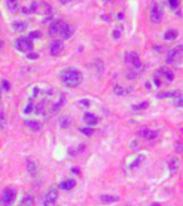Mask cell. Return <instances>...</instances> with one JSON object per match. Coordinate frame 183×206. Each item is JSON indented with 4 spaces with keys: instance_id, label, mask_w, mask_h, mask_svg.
Listing matches in <instances>:
<instances>
[{
    "instance_id": "14",
    "label": "cell",
    "mask_w": 183,
    "mask_h": 206,
    "mask_svg": "<svg viewBox=\"0 0 183 206\" xmlns=\"http://www.w3.org/2000/svg\"><path fill=\"white\" fill-rule=\"evenodd\" d=\"M168 167H169V171L171 174H176L179 168V158L178 157H172L169 161H168Z\"/></svg>"
},
{
    "instance_id": "3",
    "label": "cell",
    "mask_w": 183,
    "mask_h": 206,
    "mask_svg": "<svg viewBox=\"0 0 183 206\" xmlns=\"http://www.w3.org/2000/svg\"><path fill=\"white\" fill-rule=\"evenodd\" d=\"M163 14H164V10H163V5L161 3H153L151 8H149V18L156 24L162 21Z\"/></svg>"
},
{
    "instance_id": "35",
    "label": "cell",
    "mask_w": 183,
    "mask_h": 206,
    "mask_svg": "<svg viewBox=\"0 0 183 206\" xmlns=\"http://www.w3.org/2000/svg\"><path fill=\"white\" fill-rule=\"evenodd\" d=\"M1 84H3V88H4V91H10V83H9L6 79H4V81L1 82Z\"/></svg>"
},
{
    "instance_id": "43",
    "label": "cell",
    "mask_w": 183,
    "mask_h": 206,
    "mask_svg": "<svg viewBox=\"0 0 183 206\" xmlns=\"http://www.w3.org/2000/svg\"><path fill=\"white\" fill-rule=\"evenodd\" d=\"M0 48H1V41H0Z\"/></svg>"
},
{
    "instance_id": "19",
    "label": "cell",
    "mask_w": 183,
    "mask_h": 206,
    "mask_svg": "<svg viewBox=\"0 0 183 206\" xmlns=\"http://www.w3.org/2000/svg\"><path fill=\"white\" fill-rule=\"evenodd\" d=\"M172 99H173V104H174L176 107H182L183 106V97H182L181 91H176L174 94H173V97H172Z\"/></svg>"
},
{
    "instance_id": "28",
    "label": "cell",
    "mask_w": 183,
    "mask_h": 206,
    "mask_svg": "<svg viewBox=\"0 0 183 206\" xmlns=\"http://www.w3.org/2000/svg\"><path fill=\"white\" fill-rule=\"evenodd\" d=\"M139 77V72L138 71H134V69H129L128 72H127V78L129 79V81H133V79L138 78Z\"/></svg>"
},
{
    "instance_id": "42",
    "label": "cell",
    "mask_w": 183,
    "mask_h": 206,
    "mask_svg": "<svg viewBox=\"0 0 183 206\" xmlns=\"http://www.w3.org/2000/svg\"><path fill=\"white\" fill-rule=\"evenodd\" d=\"M0 99H1V89H0Z\"/></svg>"
},
{
    "instance_id": "25",
    "label": "cell",
    "mask_w": 183,
    "mask_h": 206,
    "mask_svg": "<svg viewBox=\"0 0 183 206\" xmlns=\"http://www.w3.org/2000/svg\"><path fill=\"white\" fill-rule=\"evenodd\" d=\"M59 124L62 128H68L70 124H72V118L69 116H63L62 118L59 119Z\"/></svg>"
},
{
    "instance_id": "12",
    "label": "cell",
    "mask_w": 183,
    "mask_h": 206,
    "mask_svg": "<svg viewBox=\"0 0 183 206\" xmlns=\"http://www.w3.org/2000/svg\"><path fill=\"white\" fill-rule=\"evenodd\" d=\"M24 124H25V127H28V128L31 129V131H34V132H36V131H40L41 127H43L41 122H39V121H35V119H25L24 121Z\"/></svg>"
},
{
    "instance_id": "33",
    "label": "cell",
    "mask_w": 183,
    "mask_h": 206,
    "mask_svg": "<svg viewBox=\"0 0 183 206\" xmlns=\"http://www.w3.org/2000/svg\"><path fill=\"white\" fill-rule=\"evenodd\" d=\"M33 111H34V104H31V103H28V106L25 107V109H24V113H25V114H29V113H31Z\"/></svg>"
},
{
    "instance_id": "26",
    "label": "cell",
    "mask_w": 183,
    "mask_h": 206,
    "mask_svg": "<svg viewBox=\"0 0 183 206\" xmlns=\"http://www.w3.org/2000/svg\"><path fill=\"white\" fill-rule=\"evenodd\" d=\"M177 36H178V31L174 29H169L164 33V39L166 40H173V39H176Z\"/></svg>"
},
{
    "instance_id": "23",
    "label": "cell",
    "mask_w": 183,
    "mask_h": 206,
    "mask_svg": "<svg viewBox=\"0 0 183 206\" xmlns=\"http://www.w3.org/2000/svg\"><path fill=\"white\" fill-rule=\"evenodd\" d=\"M28 165H26V168H28V172L31 175V176H35L36 175V171H38V166H36V163L31 160H28Z\"/></svg>"
},
{
    "instance_id": "16",
    "label": "cell",
    "mask_w": 183,
    "mask_h": 206,
    "mask_svg": "<svg viewBox=\"0 0 183 206\" xmlns=\"http://www.w3.org/2000/svg\"><path fill=\"white\" fill-rule=\"evenodd\" d=\"M64 103H65V97H64V94H62V96L59 97V99H58L57 102L53 103V104L50 106L49 112H53V113H54V112H58V111H59V109L63 107Z\"/></svg>"
},
{
    "instance_id": "4",
    "label": "cell",
    "mask_w": 183,
    "mask_h": 206,
    "mask_svg": "<svg viewBox=\"0 0 183 206\" xmlns=\"http://www.w3.org/2000/svg\"><path fill=\"white\" fill-rule=\"evenodd\" d=\"M124 60L127 64L130 65V69L139 71V69L142 68V63H140L139 55H138V53H135V51H129V53H127L124 57Z\"/></svg>"
},
{
    "instance_id": "40",
    "label": "cell",
    "mask_w": 183,
    "mask_h": 206,
    "mask_svg": "<svg viewBox=\"0 0 183 206\" xmlns=\"http://www.w3.org/2000/svg\"><path fill=\"white\" fill-rule=\"evenodd\" d=\"M59 1L62 3V4H67V3H69V1H70V0H59Z\"/></svg>"
},
{
    "instance_id": "31",
    "label": "cell",
    "mask_w": 183,
    "mask_h": 206,
    "mask_svg": "<svg viewBox=\"0 0 183 206\" xmlns=\"http://www.w3.org/2000/svg\"><path fill=\"white\" fill-rule=\"evenodd\" d=\"M5 123H6L5 114H4V112H0V129H3L5 127Z\"/></svg>"
},
{
    "instance_id": "36",
    "label": "cell",
    "mask_w": 183,
    "mask_h": 206,
    "mask_svg": "<svg viewBox=\"0 0 183 206\" xmlns=\"http://www.w3.org/2000/svg\"><path fill=\"white\" fill-rule=\"evenodd\" d=\"M112 36L115 39V40H118L119 38H120V31L118 30V29H115V30H113V33H112Z\"/></svg>"
},
{
    "instance_id": "44",
    "label": "cell",
    "mask_w": 183,
    "mask_h": 206,
    "mask_svg": "<svg viewBox=\"0 0 183 206\" xmlns=\"http://www.w3.org/2000/svg\"><path fill=\"white\" fill-rule=\"evenodd\" d=\"M105 1H112V0H105Z\"/></svg>"
},
{
    "instance_id": "18",
    "label": "cell",
    "mask_w": 183,
    "mask_h": 206,
    "mask_svg": "<svg viewBox=\"0 0 183 206\" xmlns=\"http://www.w3.org/2000/svg\"><path fill=\"white\" fill-rule=\"evenodd\" d=\"M75 186V181L74 180H65V181H62L59 184V189L60 190H64V191H68L70 189Z\"/></svg>"
},
{
    "instance_id": "32",
    "label": "cell",
    "mask_w": 183,
    "mask_h": 206,
    "mask_svg": "<svg viewBox=\"0 0 183 206\" xmlns=\"http://www.w3.org/2000/svg\"><path fill=\"white\" fill-rule=\"evenodd\" d=\"M148 107V102H143V103H139V106H133L132 109H143V108H147Z\"/></svg>"
},
{
    "instance_id": "29",
    "label": "cell",
    "mask_w": 183,
    "mask_h": 206,
    "mask_svg": "<svg viewBox=\"0 0 183 206\" xmlns=\"http://www.w3.org/2000/svg\"><path fill=\"white\" fill-rule=\"evenodd\" d=\"M167 1L169 4L172 10H177V9L179 8V0H167Z\"/></svg>"
},
{
    "instance_id": "2",
    "label": "cell",
    "mask_w": 183,
    "mask_h": 206,
    "mask_svg": "<svg viewBox=\"0 0 183 206\" xmlns=\"http://www.w3.org/2000/svg\"><path fill=\"white\" fill-rule=\"evenodd\" d=\"M182 57H183V46L177 45L176 48L171 49L166 55V62L167 64L171 65H179L182 63Z\"/></svg>"
},
{
    "instance_id": "22",
    "label": "cell",
    "mask_w": 183,
    "mask_h": 206,
    "mask_svg": "<svg viewBox=\"0 0 183 206\" xmlns=\"http://www.w3.org/2000/svg\"><path fill=\"white\" fill-rule=\"evenodd\" d=\"M6 8L10 13H15L19 9V0H6Z\"/></svg>"
},
{
    "instance_id": "13",
    "label": "cell",
    "mask_w": 183,
    "mask_h": 206,
    "mask_svg": "<svg viewBox=\"0 0 183 206\" xmlns=\"http://www.w3.org/2000/svg\"><path fill=\"white\" fill-rule=\"evenodd\" d=\"M73 34H74V26L68 24V23H65L63 29H62V33H60V36H62L63 39H69Z\"/></svg>"
},
{
    "instance_id": "20",
    "label": "cell",
    "mask_w": 183,
    "mask_h": 206,
    "mask_svg": "<svg viewBox=\"0 0 183 206\" xmlns=\"http://www.w3.org/2000/svg\"><path fill=\"white\" fill-rule=\"evenodd\" d=\"M26 28H28L26 21H19V20H16V21L11 23V29H13V30L23 31V30H25Z\"/></svg>"
},
{
    "instance_id": "17",
    "label": "cell",
    "mask_w": 183,
    "mask_h": 206,
    "mask_svg": "<svg viewBox=\"0 0 183 206\" xmlns=\"http://www.w3.org/2000/svg\"><path fill=\"white\" fill-rule=\"evenodd\" d=\"M100 201L104 204H112V202H118L119 197L117 195H102Z\"/></svg>"
},
{
    "instance_id": "27",
    "label": "cell",
    "mask_w": 183,
    "mask_h": 206,
    "mask_svg": "<svg viewBox=\"0 0 183 206\" xmlns=\"http://www.w3.org/2000/svg\"><path fill=\"white\" fill-rule=\"evenodd\" d=\"M36 10H38V3L34 1V3L30 4L29 8H23L20 11H21L23 14H29V13H35Z\"/></svg>"
},
{
    "instance_id": "37",
    "label": "cell",
    "mask_w": 183,
    "mask_h": 206,
    "mask_svg": "<svg viewBox=\"0 0 183 206\" xmlns=\"http://www.w3.org/2000/svg\"><path fill=\"white\" fill-rule=\"evenodd\" d=\"M28 58H29V59H33V60H35V59H38V58H39V54H36V53H29V54H28Z\"/></svg>"
},
{
    "instance_id": "8",
    "label": "cell",
    "mask_w": 183,
    "mask_h": 206,
    "mask_svg": "<svg viewBox=\"0 0 183 206\" xmlns=\"http://www.w3.org/2000/svg\"><path fill=\"white\" fill-rule=\"evenodd\" d=\"M157 78H159L163 83V79L166 82H172L173 79H174V73H173V71H171V69H167V68H159L158 71L156 72V74H154Z\"/></svg>"
},
{
    "instance_id": "24",
    "label": "cell",
    "mask_w": 183,
    "mask_h": 206,
    "mask_svg": "<svg viewBox=\"0 0 183 206\" xmlns=\"http://www.w3.org/2000/svg\"><path fill=\"white\" fill-rule=\"evenodd\" d=\"M33 205H34V199H33V196H30V195H26L19 202V206H33Z\"/></svg>"
},
{
    "instance_id": "15",
    "label": "cell",
    "mask_w": 183,
    "mask_h": 206,
    "mask_svg": "<svg viewBox=\"0 0 183 206\" xmlns=\"http://www.w3.org/2000/svg\"><path fill=\"white\" fill-rule=\"evenodd\" d=\"M84 121H85V123L89 126V127H92V126L98 123V117L95 114H93V113L85 112V113H84Z\"/></svg>"
},
{
    "instance_id": "5",
    "label": "cell",
    "mask_w": 183,
    "mask_h": 206,
    "mask_svg": "<svg viewBox=\"0 0 183 206\" xmlns=\"http://www.w3.org/2000/svg\"><path fill=\"white\" fill-rule=\"evenodd\" d=\"M15 48L21 53H28L33 49V41L28 36H20L15 40Z\"/></svg>"
},
{
    "instance_id": "41",
    "label": "cell",
    "mask_w": 183,
    "mask_h": 206,
    "mask_svg": "<svg viewBox=\"0 0 183 206\" xmlns=\"http://www.w3.org/2000/svg\"><path fill=\"white\" fill-rule=\"evenodd\" d=\"M118 19H119V20L123 19V14H122V13H119V14H118Z\"/></svg>"
},
{
    "instance_id": "1",
    "label": "cell",
    "mask_w": 183,
    "mask_h": 206,
    "mask_svg": "<svg viewBox=\"0 0 183 206\" xmlns=\"http://www.w3.org/2000/svg\"><path fill=\"white\" fill-rule=\"evenodd\" d=\"M60 81L65 87L75 88L80 86V83L83 82V74L77 68H65L60 73Z\"/></svg>"
},
{
    "instance_id": "10",
    "label": "cell",
    "mask_w": 183,
    "mask_h": 206,
    "mask_svg": "<svg viewBox=\"0 0 183 206\" xmlns=\"http://www.w3.org/2000/svg\"><path fill=\"white\" fill-rule=\"evenodd\" d=\"M63 41L62 40H54L51 41L50 45H49V53L50 55H53V57H55V55H59L60 51L63 50Z\"/></svg>"
},
{
    "instance_id": "7",
    "label": "cell",
    "mask_w": 183,
    "mask_h": 206,
    "mask_svg": "<svg viewBox=\"0 0 183 206\" xmlns=\"http://www.w3.org/2000/svg\"><path fill=\"white\" fill-rule=\"evenodd\" d=\"M16 190L14 187H5L3 191V202L5 206H11L15 200Z\"/></svg>"
},
{
    "instance_id": "11",
    "label": "cell",
    "mask_w": 183,
    "mask_h": 206,
    "mask_svg": "<svg viewBox=\"0 0 183 206\" xmlns=\"http://www.w3.org/2000/svg\"><path fill=\"white\" fill-rule=\"evenodd\" d=\"M158 131H152V129H148V128H142L138 131V134L140 136V137L143 138H148V139H153L156 138L158 136Z\"/></svg>"
},
{
    "instance_id": "39",
    "label": "cell",
    "mask_w": 183,
    "mask_h": 206,
    "mask_svg": "<svg viewBox=\"0 0 183 206\" xmlns=\"http://www.w3.org/2000/svg\"><path fill=\"white\" fill-rule=\"evenodd\" d=\"M80 103H82L83 106H89V104H88V103H89V101H88V99H84V101L82 99V101H80Z\"/></svg>"
},
{
    "instance_id": "21",
    "label": "cell",
    "mask_w": 183,
    "mask_h": 206,
    "mask_svg": "<svg viewBox=\"0 0 183 206\" xmlns=\"http://www.w3.org/2000/svg\"><path fill=\"white\" fill-rule=\"evenodd\" d=\"M113 91H114V93L117 96H125V94H128L129 92H132L133 88H128V89H125V88L120 87L119 84H115V86L113 87Z\"/></svg>"
},
{
    "instance_id": "6",
    "label": "cell",
    "mask_w": 183,
    "mask_h": 206,
    "mask_svg": "<svg viewBox=\"0 0 183 206\" xmlns=\"http://www.w3.org/2000/svg\"><path fill=\"white\" fill-rule=\"evenodd\" d=\"M58 199V190L57 187L50 186L49 190L45 192L44 195V200H43V206H55V201Z\"/></svg>"
},
{
    "instance_id": "30",
    "label": "cell",
    "mask_w": 183,
    "mask_h": 206,
    "mask_svg": "<svg viewBox=\"0 0 183 206\" xmlns=\"http://www.w3.org/2000/svg\"><path fill=\"white\" fill-rule=\"evenodd\" d=\"M79 131H80V132H82L83 134H85V136H92V134H93V132H94L92 127H82V128L79 129Z\"/></svg>"
},
{
    "instance_id": "34",
    "label": "cell",
    "mask_w": 183,
    "mask_h": 206,
    "mask_svg": "<svg viewBox=\"0 0 183 206\" xmlns=\"http://www.w3.org/2000/svg\"><path fill=\"white\" fill-rule=\"evenodd\" d=\"M39 36H40V31H31L28 38H29V39L31 40V39H36V38H39Z\"/></svg>"
},
{
    "instance_id": "9",
    "label": "cell",
    "mask_w": 183,
    "mask_h": 206,
    "mask_svg": "<svg viewBox=\"0 0 183 206\" xmlns=\"http://www.w3.org/2000/svg\"><path fill=\"white\" fill-rule=\"evenodd\" d=\"M65 24V21L63 20H55L50 24L49 26V34L50 35H60V33H62V29Z\"/></svg>"
},
{
    "instance_id": "38",
    "label": "cell",
    "mask_w": 183,
    "mask_h": 206,
    "mask_svg": "<svg viewBox=\"0 0 183 206\" xmlns=\"http://www.w3.org/2000/svg\"><path fill=\"white\" fill-rule=\"evenodd\" d=\"M140 160H142V156H139V157L137 158V161H135V162H132V165H130V168H133V167H137V166H138V163L140 162Z\"/></svg>"
}]
</instances>
